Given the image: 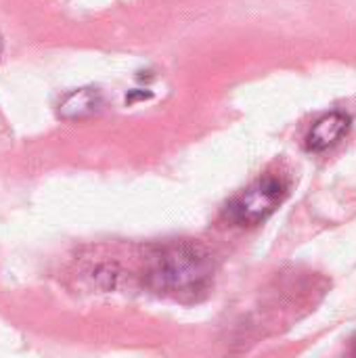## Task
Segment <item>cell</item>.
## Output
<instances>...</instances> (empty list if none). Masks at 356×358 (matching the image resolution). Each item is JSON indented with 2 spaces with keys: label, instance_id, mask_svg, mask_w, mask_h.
I'll list each match as a JSON object with an SVG mask.
<instances>
[{
  "label": "cell",
  "instance_id": "obj_4",
  "mask_svg": "<svg viewBox=\"0 0 356 358\" xmlns=\"http://www.w3.org/2000/svg\"><path fill=\"white\" fill-rule=\"evenodd\" d=\"M103 105V99L99 94V90L92 88H82L71 92L69 96H65V101L59 105V115L67 117V120H80V117H88L92 113H97Z\"/></svg>",
  "mask_w": 356,
  "mask_h": 358
},
{
  "label": "cell",
  "instance_id": "obj_5",
  "mask_svg": "<svg viewBox=\"0 0 356 358\" xmlns=\"http://www.w3.org/2000/svg\"><path fill=\"white\" fill-rule=\"evenodd\" d=\"M2 48H4V40H2V36H0V55H2Z\"/></svg>",
  "mask_w": 356,
  "mask_h": 358
},
{
  "label": "cell",
  "instance_id": "obj_1",
  "mask_svg": "<svg viewBox=\"0 0 356 358\" xmlns=\"http://www.w3.org/2000/svg\"><path fill=\"white\" fill-rule=\"evenodd\" d=\"M214 277L212 256L195 241H176L164 245L151 256L147 285L166 296L193 298L210 285Z\"/></svg>",
  "mask_w": 356,
  "mask_h": 358
},
{
  "label": "cell",
  "instance_id": "obj_2",
  "mask_svg": "<svg viewBox=\"0 0 356 358\" xmlns=\"http://www.w3.org/2000/svg\"><path fill=\"white\" fill-rule=\"evenodd\" d=\"M290 185L281 176H264L233 197L227 206V218L239 227H256L277 212L287 199Z\"/></svg>",
  "mask_w": 356,
  "mask_h": 358
},
{
  "label": "cell",
  "instance_id": "obj_3",
  "mask_svg": "<svg viewBox=\"0 0 356 358\" xmlns=\"http://www.w3.org/2000/svg\"><path fill=\"white\" fill-rule=\"evenodd\" d=\"M353 117L344 111H332L325 113L323 117H319L311 132L306 134V149L308 151H325L334 145H338L350 130Z\"/></svg>",
  "mask_w": 356,
  "mask_h": 358
}]
</instances>
